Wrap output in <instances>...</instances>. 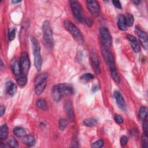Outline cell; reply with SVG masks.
Masks as SVG:
<instances>
[{
  "label": "cell",
  "instance_id": "cell-1",
  "mask_svg": "<svg viewBox=\"0 0 148 148\" xmlns=\"http://www.w3.org/2000/svg\"><path fill=\"white\" fill-rule=\"evenodd\" d=\"M74 93L73 86L68 83H60L54 86L51 90V95L54 101H60L65 96L71 95Z\"/></svg>",
  "mask_w": 148,
  "mask_h": 148
},
{
  "label": "cell",
  "instance_id": "cell-2",
  "mask_svg": "<svg viewBox=\"0 0 148 148\" xmlns=\"http://www.w3.org/2000/svg\"><path fill=\"white\" fill-rule=\"evenodd\" d=\"M102 53L105 60L106 61V63L108 64L109 67L110 75L112 76V79L116 83H119L120 82V77L119 76V75L116 67L114 58L113 56V54L110 52L109 49L103 47H102Z\"/></svg>",
  "mask_w": 148,
  "mask_h": 148
},
{
  "label": "cell",
  "instance_id": "cell-3",
  "mask_svg": "<svg viewBox=\"0 0 148 148\" xmlns=\"http://www.w3.org/2000/svg\"><path fill=\"white\" fill-rule=\"evenodd\" d=\"M42 34L45 46L48 49H51L54 45V39L52 29L48 21H45L42 24Z\"/></svg>",
  "mask_w": 148,
  "mask_h": 148
},
{
  "label": "cell",
  "instance_id": "cell-4",
  "mask_svg": "<svg viewBox=\"0 0 148 148\" xmlns=\"http://www.w3.org/2000/svg\"><path fill=\"white\" fill-rule=\"evenodd\" d=\"M31 41L32 43L33 53L34 56V66L37 71H40L42 64V60L40 55V45L37 39L34 36L31 38Z\"/></svg>",
  "mask_w": 148,
  "mask_h": 148
},
{
  "label": "cell",
  "instance_id": "cell-5",
  "mask_svg": "<svg viewBox=\"0 0 148 148\" xmlns=\"http://www.w3.org/2000/svg\"><path fill=\"white\" fill-rule=\"evenodd\" d=\"M48 75L46 73H42L38 75L34 82V90L36 95H40L45 89L47 85Z\"/></svg>",
  "mask_w": 148,
  "mask_h": 148
},
{
  "label": "cell",
  "instance_id": "cell-6",
  "mask_svg": "<svg viewBox=\"0 0 148 148\" xmlns=\"http://www.w3.org/2000/svg\"><path fill=\"white\" fill-rule=\"evenodd\" d=\"M65 28L72 35L73 38L78 41H82L83 37L80 30L71 21L66 20L64 23Z\"/></svg>",
  "mask_w": 148,
  "mask_h": 148
},
{
  "label": "cell",
  "instance_id": "cell-7",
  "mask_svg": "<svg viewBox=\"0 0 148 148\" xmlns=\"http://www.w3.org/2000/svg\"><path fill=\"white\" fill-rule=\"evenodd\" d=\"M100 38L101 41V47L109 49L112 45V38L107 28L102 27L99 30Z\"/></svg>",
  "mask_w": 148,
  "mask_h": 148
},
{
  "label": "cell",
  "instance_id": "cell-8",
  "mask_svg": "<svg viewBox=\"0 0 148 148\" xmlns=\"http://www.w3.org/2000/svg\"><path fill=\"white\" fill-rule=\"evenodd\" d=\"M20 62L22 70V73L27 76L29 72V69L30 68L31 64L28 55L26 52L24 51L21 53Z\"/></svg>",
  "mask_w": 148,
  "mask_h": 148
},
{
  "label": "cell",
  "instance_id": "cell-9",
  "mask_svg": "<svg viewBox=\"0 0 148 148\" xmlns=\"http://www.w3.org/2000/svg\"><path fill=\"white\" fill-rule=\"evenodd\" d=\"M71 8L72 11V13L75 17L76 19L79 21L82 22L83 20L82 8L79 3L76 1H70Z\"/></svg>",
  "mask_w": 148,
  "mask_h": 148
},
{
  "label": "cell",
  "instance_id": "cell-10",
  "mask_svg": "<svg viewBox=\"0 0 148 148\" xmlns=\"http://www.w3.org/2000/svg\"><path fill=\"white\" fill-rule=\"evenodd\" d=\"M87 8L92 16L98 17L100 13V6L99 3L95 0L87 1Z\"/></svg>",
  "mask_w": 148,
  "mask_h": 148
},
{
  "label": "cell",
  "instance_id": "cell-11",
  "mask_svg": "<svg viewBox=\"0 0 148 148\" xmlns=\"http://www.w3.org/2000/svg\"><path fill=\"white\" fill-rule=\"evenodd\" d=\"M135 31L136 32V34L139 38V42L140 43V44L142 45V47L146 50H147V47H148V40H147V34L141 30L140 29H139V28H136L135 29Z\"/></svg>",
  "mask_w": 148,
  "mask_h": 148
},
{
  "label": "cell",
  "instance_id": "cell-12",
  "mask_svg": "<svg viewBox=\"0 0 148 148\" xmlns=\"http://www.w3.org/2000/svg\"><path fill=\"white\" fill-rule=\"evenodd\" d=\"M90 58L92 63V65L95 73L99 75L101 73V68L99 65V61L98 55L96 53L91 51L90 53Z\"/></svg>",
  "mask_w": 148,
  "mask_h": 148
},
{
  "label": "cell",
  "instance_id": "cell-13",
  "mask_svg": "<svg viewBox=\"0 0 148 148\" xmlns=\"http://www.w3.org/2000/svg\"><path fill=\"white\" fill-rule=\"evenodd\" d=\"M10 66L13 74L16 76L19 77L23 74L20 61L17 59H14L12 60L10 64Z\"/></svg>",
  "mask_w": 148,
  "mask_h": 148
},
{
  "label": "cell",
  "instance_id": "cell-14",
  "mask_svg": "<svg viewBox=\"0 0 148 148\" xmlns=\"http://www.w3.org/2000/svg\"><path fill=\"white\" fill-rule=\"evenodd\" d=\"M114 96L116 101V103L119 106V107L123 110L125 111L127 109L126 103L122 94L119 91H116L114 92Z\"/></svg>",
  "mask_w": 148,
  "mask_h": 148
},
{
  "label": "cell",
  "instance_id": "cell-15",
  "mask_svg": "<svg viewBox=\"0 0 148 148\" xmlns=\"http://www.w3.org/2000/svg\"><path fill=\"white\" fill-rule=\"evenodd\" d=\"M65 108L69 120L71 121H73L75 120V113L71 102L69 101H66L65 104Z\"/></svg>",
  "mask_w": 148,
  "mask_h": 148
},
{
  "label": "cell",
  "instance_id": "cell-16",
  "mask_svg": "<svg viewBox=\"0 0 148 148\" xmlns=\"http://www.w3.org/2000/svg\"><path fill=\"white\" fill-rule=\"evenodd\" d=\"M17 89V85L11 81H9L6 83L5 86V90L6 93H8L10 96H13L16 94Z\"/></svg>",
  "mask_w": 148,
  "mask_h": 148
},
{
  "label": "cell",
  "instance_id": "cell-17",
  "mask_svg": "<svg viewBox=\"0 0 148 148\" xmlns=\"http://www.w3.org/2000/svg\"><path fill=\"white\" fill-rule=\"evenodd\" d=\"M127 39L130 42L133 50L135 53H138L140 50V46L136 38L131 35H127Z\"/></svg>",
  "mask_w": 148,
  "mask_h": 148
},
{
  "label": "cell",
  "instance_id": "cell-18",
  "mask_svg": "<svg viewBox=\"0 0 148 148\" xmlns=\"http://www.w3.org/2000/svg\"><path fill=\"white\" fill-rule=\"evenodd\" d=\"M117 27H118L119 29L121 31H125L127 29V25L126 24L125 17L123 14H120L118 17Z\"/></svg>",
  "mask_w": 148,
  "mask_h": 148
},
{
  "label": "cell",
  "instance_id": "cell-19",
  "mask_svg": "<svg viewBox=\"0 0 148 148\" xmlns=\"http://www.w3.org/2000/svg\"><path fill=\"white\" fill-rule=\"evenodd\" d=\"M23 143L28 146H32L35 143V139L33 135H25L23 138L22 140Z\"/></svg>",
  "mask_w": 148,
  "mask_h": 148
},
{
  "label": "cell",
  "instance_id": "cell-20",
  "mask_svg": "<svg viewBox=\"0 0 148 148\" xmlns=\"http://www.w3.org/2000/svg\"><path fill=\"white\" fill-rule=\"evenodd\" d=\"M8 136V127L6 124H3L0 128V138L2 140H6Z\"/></svg>",
  "mask_w": 148,
  "mask_h": 148
},
{
  "label": "cell",
  "instance_id": "cell-21",
  "mask_svg": "<svg viewBox=\"0 0 148 148\" xmlns=\"http://www.w3.org/2000/svg\"><path fill=\"white\" fill-rule=\"evenodd\" d=\"M13 133L17 137H23L26 135V131L20 127H16L13 128Z\"/></svg>",
  "mask_w": 148,
  "mask_h": 148
},
{
  "label": "cell",
  "instance_id": "cell-22",
  "mask_svg": "<svg viewBox=\"0 0 148 148\" xmlns=\"http://www.w3.org/2000/svg\"><path fill=\"white\" fill-rule=\"evenodd\" d=\"M36 106L38 108L43 110L48 109V105L47 102L43 99H39L36 101Z\"/></svg>",
  "mask_w": 148,
  "mask_h": 148
},
{
  "label": "cell",
  "instance_id": "cell-23",
  "mask_svg": "<svg viewBox=\"0 0 148 148\" xmlns=\"http://www.w3.org/2000/svg\"><path fill=\"white\" fill-rule=\"evenodd\" d=\"M147 109L145 106H142L139 110L138 116L140 120H145L147 119Z\"/></svg>",
  "mask_w": 148,
  "mask_h": 148
},
{
  "label": "cell",
  "instance_id": "cell-24",
  "mask_svg": "<svg viewBox=\"0 0 148 148\" xmlns=\"http://www.w3.org/2000/svg\"><path fill=\"white\" fill-rule=\"evenodd\" d=\"M94 75L90 73H84L83 75H82L80 77V80L82 82L84 83H86L87 82H88L89 81H90L91 80L93 79L94 78Z\"/></svg>",
  "mask_w": 148,
  "mask_h": 148
},
{
  "label": "cell",
  "instance_id": "cell-25",
  "mask_svg": "<svg viewBox=\"0 0 148 148\" xmlns=\"http://www.w3.org/2000/svg\"><path fill=\"white\" fill-rule=\"evenodd\" d=\"M83 124L87 127H94L97 124V120L94 118H87L83 120Z\"/></svg>",
  "mask_w": 148,
  "mask_h": 148
},
{
  "label": "cell",
  "instance_id": "cell-26",
  "mask_svg": "<svg viewBox=\"0 0 148 148\" xmlns=\"http://www.w3.org/2000/svg\"><path fill=\"white\" fill-rule=\"evenodd\" d=\"M27 82V77L26 75L22 74L21 76L18 77V79L17 80V83L20 87H23L24 86H25Z\"/></svg>",
  "mask_w": 148,
  "mask_h": 148
},
{
  "label": "cell",
  "instance_id": "cell-27",
  "mask_svg": "<svg viewBox=\"0 0 148 148\" xmlns=\"http://www.w3.org/2000/svg\"><path fill=\"white\" fill-rule=\"evenodd\" d=\"M125 17V21H126V24L128 27H131L132 26L134 22V18L133 16L131 14H127Z\"/></svg>",
  "mask_w": 148,
  "mask_h": 148
},
{
  "label": "cell",
  "instance_id": "cell-28",
  "mask_svg": "<svg viewBox=\"0 0 148 148\" xmlns=\"http://www.w3.org/2000/svg\"><path fill=\"white\" fill-rule=\"evenodd\" d=\"M68 125V121L65 119H61L59 121V128L60 130H64Z\"/></svg>",
  "mask_w": 148,
  "mask_h": 148
},
{
  "label": "cell",
  "instance_id": "cell-29",
  "mask_svg": "<svg viewBox=\"0 0 148 148\" xmlns=\"http://www.w3.org/2000/svg\"><path fill=\"white\" fill-rule=\"evenodd\" d=\"M16 33V30L14 28H12L9 29V33H8V38L9 40L12 41L15 38Z\"/></svg>",
  "mask_w": 148,
  "mask_h": 148
},
{
  "label": "cell",
  "instance_id": "cell-30",
  "mask_svg": "<svg viewBox=\"0 0 148 148\" xmlns=\"http://www.w3.org/2000/svg\"><path fill=\"white\" fill-rule=\"evenodd\" d=\"M8 144L12 147H17L18 146V143L17 141L13 138H10L8 140Z\"/></svg>",
  "mask_w": 148,
  "mask_h": 148
},
{
  "label": "cell",
  "instance_id": "cell-31",
  "mask_svg": "<svg viewBox=\"0 0 148 148\" xmlns=\"http://www.w3.org/2000/svg\"><path fill=\"white\" fill-rule=\"evenodd\" d=\"M103 146V141L102 139L98 140L95 142L92 143L91 147L93 148H100Z\"/></svg>",
  "mask_w": 148,
  "mask_h": 148
},
{
  "label": "cell",
  "instance_id": "cell-32",
  "mask_svg": "<svg viewBox=\"0 0 148 148\" xmlns=\"http://www.w3.org/2000/svg\"><path fill=\"white\" fill-rule=\"evenodd\" d=\"M142 147L144 148H147L148 147V140H147V136L145 134H143L142 137Z\"/></svg>",
  "mask_w": 148,
  "mask_h": 148
},
{
  "label": "cell",
  "instance_id": "cell-33",
  "mask_svg": "<svg viewBox=\"0 0 148 148\" xmlns=\"http://www.w3.org/2000/svg\"><path fill=\"white\" fill-rule=\"evenodd\" d=\"M128 142V139L127 138V136H122L120 138V144L122 146H124L127 145Z\"/></svg>",
  "mask_w": 148,
  "mask_h": 148
},
{
  "label": "cell",
  "instance_id": "cell-34",
  "mask_svg": "<svg viewBox=\"0 0 148 148\" xmlns=\"http://www.w3.org/2000/svg\"><path fill=\"white\" fill-rule=\"evenodd\" d=\"M114 120L118 124H121L123 123V119L119 114H116L114 116Z\"/></svg>",
  "mask_w": 148,
  "mask_h": 148
},
{
  "label": "cell",
  "instance_id": "cell-35",
  "mask_svg": "<svg viewBox=\"0 0 148 148\" xmlns=\"http://www.w3.org/2000/svg\"><path fill=\"white\" fill-rule=\"evenodd\" d=\"M143 130H144V134L148 136V127H147V119L143 120Z\"/></svg>",
  "mask_w": 148,
  "mask_h": 148
},
{
  "label": "cell",
  "instance_id": "cell-36",
  "mask_svg": "<svg viewBox=\"0 0 148 148\" xmlns=\"http://www.w3.org/2000/svg\"><path fill=\"white\" fill-rule=\"evenodd\" d=\"M71 145H72V147H79V141L78 140L76 139V138H73L72 141V143H71Z\"/></svg>",
  "mask_w": 148,
  "mask_h": 148
},
{
  "label": "cell",
  "instance_id": "cell-37",
  "mask_svg": "<svg viewBox=\"0 0 148 148\" xmlns=\"http://www.w3.org/2000/svg\"><path fill=\"white\" fill-rule=\"evenodd\" d=\"M113 3L115 7H116L118 9H121V5L120 1H113Z\"/></svg>",
  "mask_w": 148,
  "mask_h": 148
},
{
  "label": "cell",
  "instance_id": "cell-38",
  "mask_svg": "<svg viewBox=\"0 0 148 148\" xmlns=\"http://www.w3.org/2000/svg\"><path fill=\"white\" fill-rule=\"evenodd\" d=\"M84 21H85V23L90 27H91L92 25V21L89 18H84Z\"/></svg>",
  "mask_w": 148,
  "mask_h": 148
},
{
  "label": "cell",
  "instance_id": "cell-39",
  "mask_svg": "<svg viewBox=\"0 0 148 148\" xmlns=\"http://www.w3.org/2000/svg\"><path fill=\"white\" fill-rule=\"evenodd\" d=\"M5 113V108L3 106H1V116H2Z\"/></svg>",
  "mask_w": 148,
  "mask_h": 148
},
{
  "label": "cell",
  "instance_id": "cell-40",
  "mask_svg": "<svg viewBox=\"0 0 148 148\" xmlns=\"http://www.w3.org/2000/svg\"><path fill=\"white\" fill-rule=\"evenodd\" d=\"M20 2H21V1H16V0L12 1V3H19Z\"/></svg>",
  "mask_w": 148,
  "mask_h": 148
},
{
  "label": "cell",
  "instance_id": "cell-41",
  "mask_svg": "<svg viewBox=\"0 0 148 148\" xmlns=\"http://www.w3.org/2000/svg\"><path fill=\"white\" fill-rule=\"evenodd\" d=\"M132 2L134 3H135L136 5H137L138 3H139V1H132Z\"/></svg>",
  "mask_w": 148,
  "mask_h": 148
}]
</instances>
